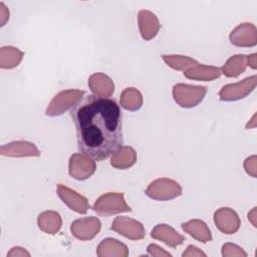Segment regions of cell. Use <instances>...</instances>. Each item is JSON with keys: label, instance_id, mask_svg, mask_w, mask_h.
Segmentation results:
<instances>
[{"label": "cell", "instance_id": "6da1fadb", "mask_svg": "<svg viewBox=\"0 0 257 257\" xmlns=\"http://www.w3.org/2000/svg\"><path fill=\"white\" fill-rule=\"evenodd\" d=\"M70 116L81 154L101 162L122 146V114L114 99L89 94L70 109Z\"/></svg>", "mask_w": 257, "mask_h": 257}, {"label": "cell", "instance_id": "7a4b0ae2", "mask_svg": "<svg viewBox=\"0 0 257 257\" xmlns=\"http://www.w3.org/2000/svg\"><path fill=\"white\" fill-rule=\"evenodd\" d=\"M85 94L84 90L66 89L58 92L49 102L45 114L48 116L61 115L79 103Z\"/></svg>", "mask_w": 257, "mask_h": 257}, {"label": "cell", "instance_id": "3957f363", "mask_svg": "<svg viewBox=\"0 0 257 257\" xmlns=\"http://www.w3.org/2000/svg\"><path fill=\"white\" fill-rule=\"evenodd\" d=\"M174 100L182 107L190 108L197 106L205 97L207 88L201 85L177 83L173 86Z\"/></svg>", "mask_w": 257, "mask_h": 257}, {"label": "cell", "instance_id": "277c9868", "mask_svg": "<svg viewBox=\"0 0 257 257\" xmlns=\"http://www.w3.org/2000/svg\"><path fill=\"white\" fill-rule=\"evenodd\" d=\"M92 209L97 215L104 217L132 211L122 193H106L101 195L95 201Z\"/></svg>", "mask_w": 257, "mask_h": 257}, {"label": "cell", "instance_id": "5b68a950", "mask_svg": "<svg viewBox=\"0 0 257 257\" xmlns=\"http://www.w3.org/2000/svg\"><path fill=\"white\" fill-rule=\"evenodd\" d=\"M182 187L175 180L160 178L148 186L145 193L148 197L157 201H169L182 195Z\"/></svg>", "mask_w": 257, "mask_h": 257}, {"label": "cell", "instance_id": "8992f818", "mask_svg": "<svg viewBox=\"0 0 257 257\" xmlns=\"http://www.w3.org/2000/svg\"><path fill=\"white\" fill-rule=\"evenodd\" d=\"M256 75H251L241 81L224 85L219 96L222 101H235L246 97L256 87Z\"/></svg>", "mask_w": 257, "mask_h": 257}, {"label": "cell", "instance_id": "52a82bcc", "mask_svg": "<svg viewBox=\"0 0 257 257\" xmlns=\"http://www.w3.org/2000/svg\"><path fill=\"white\" fill-rule=\"evenodd\" d=\"M96 170L93 159L83 154H73L68 163V174L75 180L84 181L90 178Z\"/></svg>", "mask_w": 257, "mask_h": 257}, {"label": "cell", "instance_id": "ba28073f", "mask_svg": "<svg viewBox=\"0 0 257 257\" xmlns=\"http://www.w3.org/2000/svg\"><path fill=\"white\" fill-rule=\"evenodd\" d=\"M110 229L120 234L121 236L134 241L141 240L146 235L145 227L141 222L125 216L116 217L113 220Z\"/></svg>", "mask_w": 257, "mask_h": 257}, {"label": "cell", "instance_id": "9c48e42d", "mask_svg": "<svg viewBox=\"0 0 257 257\" xmlns=\"http://www.w3.org/2000/svg\"><path fill=\"white\" fill-rule=\"evenodd\" d=\"M101 223L96 217H84L71 223V234L80 241L93 239L100 231Z\"/></svg>", "mask_w": 257, "mask_h": 257}, {"label": "cell", "instance_id": "30bf717a", "mask_svg": "<svg viewBox=\"0 0 257 257\" xmlns=\"http://www.w3.org/2000/svg\"><path fill=\"white\" fill-rule=\"evenodd\" d=\"M214 223L222 233L228 235L236 233L241 225L238 214L228 207L220 208L214 213Z\"/></svg>", "mask_w": 257, "mask_h": 257}, {"label": "cell", "instance_id": "8fae6325", "mask_svg": "<svg viewBox=\"0 0 257 257\" xmlns=\"http://www.w3.org/2000/svg\"><path fill=\"white\" fill-rule=\"evenodd\" d=\"M56 191L61 201L72 211L79 214H85L89 209V203L87 199L78 194L76 191L62 184L57 185Z\"/></svg>", "mask_w": 257, "mask_h": 257}, {"label": "cell", "instance_id": "7c38bea8", "mask_svg": "<svg viewBox=\"0 0 257 257\" xmlns=\"http://www.w3.org/2000/svg\"><path fill=\"white\" fill-rule=\"evenodd\" d=\"M230 42L238 47H254L257 44V30L252 23H241L232 30Z\"/></svg>", "mask_w": 257, "mask_h": 257}, {"label": "cell", "instance_id": "4fadbf2b", "mask_svg": "<svg viewBox=\"0 0 257 257\" xmlns=\"http://www.w3.org/2000/svg\"><path fill=\"white\" fill-rule=\"evenodd\" d=\"M0 154L6 157L21 158V157H39L40 151L30 142L15 141L3 145L0 148Z\"/></svg>", "mask_w": 257, "mask_h": 257}, {"label": "cell", "instance_id": "5bb4252c", "mask_svg": "<svg viewBox=\"0 0 257 257\" xmlns=\"http://www.w3.org/2000/svg\"><path fill=\"white\" fill-rule=\"evenodd\" d=\"M139 29L143 39L149 41L156 37L158 34L161 24L158 17L149 10H140L138 14Z\"/></svg>", "mask_w": 257, "mask_h": 257}, {"label": "cell", "instance_id": "9a60e30c", "mask_svg": "<svg viewBox=\"0 0 257 257\" xmlns=\"http://www.w3.org/2000/svg\"><path fill=\"white\" fill-rule=\"evenodd\" d=\"M87 83L93 95L99 97L109 98V96H111L114 91V84L112 79L102 72L91 74Z\"/></svg>", "mask_w": 257, "mask_h": 257}, {"label": "cell", "instance_id": "2e32d148", "mask_svg": "<svg viewBox=\"0 0 257 257\" xmlns=\"http://www.w3.org/2000/svg\"><path fill=\"white\" fill-rule=\"evenodd\" d=\"M151 236L156 239L160 240L166 245L175 248L185 241V237L179 234L173 227L167 224H158L154 227L151 232Z\"/></svg>", "mask_w": 257, "mask_h": 257}, {"label": "cell", "instance_id": "e0dca14e", "mask_svg": "<svg viewBox=\"0 0 257 257\" xmlns=\"http://www.w3.org/2000/svg\"><path fill=\"white\" fill-rule=\"evenodd\" d=\"M98 257H126L128 249L125 244L114 238L103 239L96 248Z\"/></svg>", "mask_w": 257, "mask_h": 257}, {"label": "cell", "instance_id": "ac0fdd59", "mask_svg": "<svg viewBox=\"0 0 257 257\" xmlns=\"http://www.w3.org/2000/svg\"><path fill=\"white\" fill-rule=\"evenodd\" d=\"M185 77L193 80L212 81L219 78L221 75V68L212 65H205L197 63L184 71Z\"/></svg>", "mask_w": 257, "mask_h": 257}, {"label": "cell", "instance_id": "d6986e66", "mask_svg": "<svg viewBox=\"0 0 257 257\" xmlns=\"http://www.w3.org/2000/svg\"><path fill=\"white\" fill-rule=\"evenodd\" d=\"M137 162V152L128 146H121L110 156V165L118 170H126Z\"/></svg>", "mask_w": 257, "mask_h": 257}, {"label": "cell", "instance_id": "ffe728a7", "mask_svg": "<svg viewBox=\"0 0 257 257\" xmlns=\"http://www.w3.org/2000/svg\"><path fill=\"white\" fill-rule=\"evenodd\" d=\"M181 226L186 233L202 243H207L212 240L211 231L207 224L202 220L193 219L186 223H183Z\"/></svg>", "mask_w": 257, "mask_h": 257}, {"label": "cell", "instance_id": "44dd1931", "mask_svg": "<svg viewBox=\"0 0 257 257\" xmlns=\"http://www.w3.org/2000/svg\"><path fill=\"white\" fill-rule=\"evenodd\" d=\"M37 224L39 229L44 233L54 235L60 230L62 220L57 212L44 211L38 215Z\"/></svg>", "mask_w": 257, "mask_h": 257}, {"label": "cell", "instance_id": "7402d4cb", "mask_svg": "<svg viewBox=\"0 0 257 257\" xmlns=\"http://www.w3.org/2000/svg\"><path fill=\"white\" fill-rule=\"evenodd\" d=\"M247 67V55L237 54L231 56L221 68V73L227 77H238Z\"/></svg>", "mask_w": 257, "mask_h": 257}, {"label": "cell", "instance_id": "603a6c76", "mask_svg": "<svg viewBox=\"0 0 257 257\" xmlns=\"http://www.w3.org/2000/svg\"><path fill=\"white\" fill-rule=\"evenodd\" d=\"M143 101L144 99L141 91L135 87L125 88L122 90L119 97L120 106L130 111L139 110L143 105Z\"/></svg>", "mask_w": 257, "mask_h": 257}, {"label": "cell", "instance_id": "cb8c5ba5", "mask_svg": "<svg viewBox=\"0 0 257 257\" xmlns=\"http://www.w3.org/2000/svg\"><path fill=\"white\" fill-rule=\"evenodd\" d=\"M24 53L13 46H3L0 49V67L11 69L19 65Z\"/></svg>", "mask_w": 257, "mask_h": 257}, {"label": "cell", "instance_id": "d4e9b609", "mask_svg": "<svg viewBox=\"0 0 257 257\" xmlns=\"http://www.w3.org/2000/svg\"><path fill=\"white\" fill-rule=\"evenodd\" d=\"M163 60L168 66L175 70H187L191 66L199 63L196 59L185 55H162Z\"/></svg>", "mask_w": 257, "mask_h": 257}, {"label": "cell", "instance_id": "484cf974", "mask_svg": "<svg viewBox=\"0 0 257 257\" xmlns=\"http://www.w3.org/2000/svg\"><path fill=\"white\" fill-rule=\"evenodd\" d=\"M222 255L224 257H231V256H242L246 257L247 253L238 245L232 243H226L222 247Z\"/></svg>", "mask_w": 257, "mask_h": 257}, {"label": "cell", "instance_id": "4316f807", "mask_svg": "<svg viewBox=\"0 0 257 257\" xmlns=\"http://www.w3.org/2000/svg\"><path fill=\"white\" fill-rule=\"evenodd\" d=\"M244 169L248 175L252 178H256V156L248 157L244 161Z\"/></svg>", "mask_w": 257, "mask_h": 257}, {"label": "cell", "instance_id": "83f0119b", "mask_svg": "<svg viewBox=\"0 0 257 257\" xmlns=\"http://www.w3.org/2000/svg\"><path fill=\"white\" fill-rule=\"evenodd\" d=\"M147 251H148V255H150V256H157V257H163V256L171 257L172 256L171 253L164 250L162 247H160L157 244H150L147 248Z\"/></svg>", "mask_w": 257, "mask_h": 257}, {"label": "cell", "instance_id": "f1b7e54d", "mask_svg": "<svg viewBox=\"0 0 257 257\" xmlns=\"http://www.w3.org/2000/svg\"><path fill=\"white\" fill-rule=\"evenodd\" d=\"M183 257H187V256H207L206 253H204L201 249H199L198 247L194 246V245H189L186 249V251L183 252L182 254Z\"/></svg>", "mask_w": 257, "mask_h": 257}, {"label": "cell", "instance_id": "f546056e", "mask_svg": "<svg viewBox=\"0 0 257 257\" xmlns=\"http://www.w3.org/2000/svg\"><path fill=\"white\" fill-rule=\"evenodd\" d=\"M17 256H30V253L22 247L16 246L11 248V250L7 253V257H17Z\"/></svg>", "mask_w": 257, "mask_h": 257}, {"label": "cell", "instance_id": "4dcf8cb0", "mask_svg": "<svg viewBox=\"0 0 257 257\" xmlns=\"http://www.w3.org/2000/svg\"><path fill=\"white\" fill-rule=\"evenodd\" d=\"M8 19H9V10L3 2H0V21H1L0 26H4Z\"/></svg>", "mask_w": 257, "mask_h": 257}, {"label": "cell", "instance_id": "1f68e13d", "mask_svg": "<svg viewBox=\"0 0 257 257\" xmlns=\"http://www.w3.org/2000/svg\"><path fill=\"white\" fill-rule=\"evenodd\" d=\"M256 53H252L250 55H247V65H249L252 69H256Z\"/></svg>", "mask_w": 257, "mask_h": 257}, {"label": "cell", "instance_id": "d6a6232c", "mask_svg": "<svg viewBox=\"0 0 257 257\" xmlns=\"http://www.w3.org/2000/svg\"><path fill=\"white\" fill-rule=\"evenodd\" d=\"M248 220H250L252 225L256 227V208L255 207L251 210V212L248 213Z\"/></svg>", "mask_w": 257, "mask_h": 257}]
</instances>
